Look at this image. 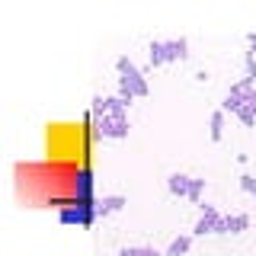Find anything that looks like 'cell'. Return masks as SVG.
<instances>
[{
    "label": "cell",
    "mask_w": 256,
    "mask_h": 256,
    "mask_svg": "<svg viewBox=\"0 0 256 256\" xmlns=\"http://www.w3.org/2000/svg\"><path fill=\"white\" fill-rule=\"evenodd\" d=\"M112 100V109L106 112L102 118H93V134L96 138H112V141H122L128 138V106L132 102L122 100V96H109Z\"/></svg>",
    "instance_id": "6da1fadb"
},
{
    "label": "cell",
    "mask_w": 256,
    "mask_h": 256,
    "mask_svg": "<svg viewBox=\"0 0 256 256\" xmlns=\"http://www.w3.org/2000/svg\"><path fill=\"white\" fill-rule=\"evenodd\" d=\"M116 70H118V96H122V100L132 102V100H141V96L150 93L144 74L134 68V61L128 58V54H118L116 58Z\"/></svg>",
    "instance_id": "7a4b0ae2"
},
{
    "label": "cell",
    "mask_w": 256,
    "mask_h": 256,
    "mask_svg": "<svg viewBox=\"0 0 256 256\" xmlns=\"http://www.w3.org/2000/svg\"><path fill=\"white\" fill-rule=\"evenodd\" d=\"M205 234H224V214L214 205H202V214L192 228V237H205Z\"/></svg>",
    "instance_id": "3957f363"
},
{
    "label": "cell",
    "mask_w": 256,
    "mask_h": 256,
    "mask_svg": "<svg viewBox=\"0 0 256 256\" xmlns=\"http://www.w3.org/2000/svg\"><path fill=\"white\" fill-rule=\"evenodd\" d=\"M96 218H100V208H84V205H68L58 214L61 224H77V228H90Z\"/></svg>",
    "instance_id": "277c9868"
},
{
    "label": "cell",
    "mask_w": 256,
    "mask_h": 256,
    "mask_svg": "<svg viewBox=\"0 0 256 256\" xmlns=\"http://www.w3.org/2000/svg\"><path fill=\"white\" fill-rule=\"evenodd\" d=\"M250 90H253V86L244 84V80H240V84H234V86L228 90V96H224L221 109H224V112H234V116H237V112L246 106V100H250Z\"/></svg>",
    "instance_id": "5b68a950"
},
{
    "label": "cell",
    "mask_w": 256,
    "mask_h": 256,
    "mask_svg": "<svg viewBox=\"0 0 256 256\" xmlns=\"http://www.w3.org/2000/svg\"><path fill=\"white\" fill-rule=\"evenodd\" d=\"M166 189H170V196H176V198H189V192H192V176H186V173L166 176Z\"/></svg>",
    "instance_id": "8992f818"
},
{
    "label": "cell",
    "mask_w": 256,
    "mask_h": 256,
    "mask_svg": "<svg viewBox=\"0 0 256 256\" xmlns=\"http://www.w3.org/2000/svg\"><path fill=\"white\" fill-rule=\"evenodd\" d=\"M250 228V214L234 212V214H224V234H244Z\"/></svg>",
    "instance_id": "52a82bcc"
},
{
    "label": "cell",
    "mask_w": 256,
    "mask_h": 256,
    "mask_svg": "<svg viewBox=\"0 0 256 256\" xmlns=\"http://www.w3.org/2000/svg\"><path fill=\"white\" fill-rule=\"evenodd\" d=\"M189 58V42L186 38H170L166 42V64L170 61H186Z\"/></svg>",
    "instance_id": "ba28073f"
},
{
    "label": "cell",
    "mask_w": 256,
    "mask_h": 256,
    "mask_svg": "<svg viewBox=\"0 0 256 256\" xmlns=\"http://www.w3.org/2000/svg\"><path fill=\"white\" fill-rule=\"evenodd\" d=\"M100 218H106V214H116V212H122L125 208V196H106V198H100Z\"/></svg>",
    "instance_id": "9c48e42d"
},
{
    "label": "cell",
    "mask_w": 256,
    "mask_h": 256,
    "mask_svg": "<svg viewBox=\"0 0 256 256\" xmlns=\"http://www.w3.org/2000/svg\"><path fill=\"white\" fill-rule=\"evenodd\" d=\"M192 250V234H180L173 237V244L166 246V256H186Z\"/></svg>",
    "instance_id": "30bf717a"
},
{
    "label": "cell",
    "mask_w": 256,
    "mask_h": 256,
    "mask_svg": "<svg viewBox=\"0 0 256 256\" xmlns=\"http://www.w3.org/2000/svg\"><path fill=\"white\" fill-rule=\"evenodd\" d=\"M208 134H212V141H221V138H224V109H214V112H212Z\"/></svg>",
    "instance_id": "8fae6325"
},
{
    "label": "cell",
    "mask_w": 256,
    "mask_h": 256,
    "mask_svg": "<svg viewBox=\"0 0 256 256\" xmlns=\"http://www.w3.org/2000/svg\"><path fill=\"white\" fill-rule=\"evenodd\" d=\"M148 58H150V68L166 64V42H150L148 45Z\"/></svg>",
    "instance_id": "7c38bea8"
},
{
    "label": "cell",
    "mask_w": 256,
    "mask_h": 256,
    "mask_svg": "<svg viewBox=\"0 0 256 256\" xmlns=\"http://www.w3.org/2000/svg\"><path fill=\"white\" fill-rule=\"evenodd\" d=\"M244 68H246V77H244V84L256 86V54H253V52H246V54H244Z\"/></svg>",
    "instance_id": "4fadbf2b"
},
{
    "label": "cell",
    "mask_w": 256,
    "mask_h": 256,
    "mask_svg": "<svg viewBox=\"0 0 256 256\" xmlns=\"http://www.w3.org/2000/svg\"><path fill=\"white\" fill-rule=\"evenodd\" d=\"M237 118H240V125L253 128V125H256V102H246V106L237 112Z\"/></svg>",
    "instance_id": "5bb4252c"
},
{
    "label": "cell",
    "mask_w": 256,
    "mask_h": 256,
    "mask_svg": "<svg viewBox=\"0 0 256 256\" xmlns=\"http://www.w3.org/2000/svg\"><path fill=\"white\" fill-rule=\"evenodd\" d=\"M202 192H205V180H196V176H192V192H189V202H202Z\"/></svg>",
    "instance_id": "9a60e30c"
},
{
    "label": "cell",
    "mask_w": 256,
    "mask_h": 256,
    "mask_svg": "<svg viewBox=\"0 0 256 256\" xmlns=\"http://www.w3.org/2000/svg\"><path fill=\"white\" fill-rule=\"evenodd\" d=\"M132 256H166V253H160L157 246H132Z\"/></svg>",
    "instance_id": "2e32d148"
},
{
    "label": "cell",
    "mask_w": 256,
    "mask_h": 256,
    "mask_svg": "<svg viewBox=\"0 0 256 256\" xmlns=\"http://www.w3.org/2000/svg\"><path fill=\"white\" fill-rule=\"evenodd\" d=\"M240 189H244V192H250V196H256V180H253L250 173H244V176H240Z\"/></svg>",
    "instance_id": "e0dca14e"
},
{
    "label": "cell",
    "mask_w": 256,
    "mask_h": 256,
    "mask_svg": "<svg viewBox=\"0 0 256 256\" xmlns=\"http://www.w3.org/2000/svg\"><path fill=\"white\" fill-rule=\"evenodd\" d=\"M246 42H250V52L256 54V32H250V36H246Z\"/></svg>",
    "instance_id": "ac0fdd59"
},
{
    "label": "cell",
    "mask_w": 256,
    "mask_h": 256,
    "mask_svg": "<svg viewBox=\"0 0 256 256\" xmlns=\"http://www.w3.org/2000/svg\"><path fill=\"white\" fill-rule=\"evenodd\" d=\"M116 256H132V246H125V250H118Z\"/></svg>",
    "instance_id": "d6986e66"
}]
</instances>
